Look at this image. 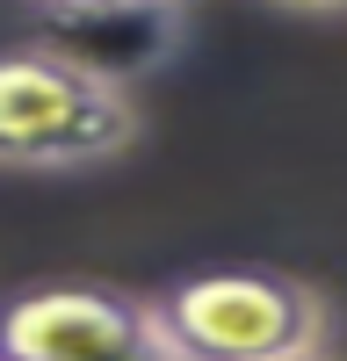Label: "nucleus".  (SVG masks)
I'll return each mask as SVG.
<instances>
[{
  "label": "nucleus",
  "mask_w": 347,
  "mask_h": 361,
  "mask_svg": "<svg viewBox=\"0 0 347 361\" xmlns=\"http://www.w3.org/2000/svg\"><path fill=\"white\" fill-rule=\"evenodd\" d=\"M0 361H15V354H0Z\"/></svg>",
  "instance_id": "423d86ee"
},
{
  "label": "nucleus",
  "mask_w": 347,
  "mask_h": 361,
  "mask_svg": "<svg viewBox=\"0 0 347 361\" xmlns=\"http://www.w3.org/2000/svg\"><path fill=\"white\" fill-rule=\"evenodd\" d=\"M188 37H195V15L174 0H66V8H37L22 22V44L51 51L58 66L116 87V94L166 73Z\"/></svg>",
  "instance_id": "20e7f679"
},
{
  "label": "nucleus",
  "mask_w": 347,
  "mask_h": 361,
  "mask_svg": "<svg viewBox=\"0 0 347 361\" xmlns=\"http://www.w3.org/2000/svg\"><path fill=\"white\" fill-rule=\"evenodd\" d=\"M181 361H297L333 347L326 289L282 267H202L152 296Z\"/></svg>",
  "instance_id": "f257e3e1"
},
{
  "label": "nucleus",
  "mask_w": 347,
  "mask_h": 361,
  "mask_svg": "<svg viewBox=\"0 0 347 361\" xmlns=\"http://www.w3.org/2000/svg\"><path fill=\"white\" fill-rule=\"evenodd\" d=\"M145 137L130 94L58 66L37 44L0 51V173H95Z\"/></svg>",
  "instance_id": "f03ea898"
},
{
  "label": "nucleus",
  "mask_w": 347,
  "mask_h": 361,
  "mask_svg": "<svg viewBox=\"0 0 347 361\" xmlns=\"http://www.w3.org/2000/svg\"><path fill=\"white\" fill-rule=\"evenodd\" d=\"M0 354L15 361H181L152 296L116 282H37L0 304Z\"/></svg>",
  "instance_id": "7ed1b4c3"
},
{
  "label": "nucleus",
  "mask_w": 347,
  "mask_h": 361,
  "mask_svg": "<svg viewBox=\"0 0 347 361\" xmlns=\"http://www.w3.org/2000/svg\"><path fill=\"white\" fill-rule=\"evenodd\" d=\"M297 361H347V354H333V347H318V354H297Z\"/></svg>",
  "instance_id": "39448f33"
}]
</instances>
